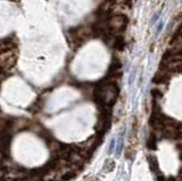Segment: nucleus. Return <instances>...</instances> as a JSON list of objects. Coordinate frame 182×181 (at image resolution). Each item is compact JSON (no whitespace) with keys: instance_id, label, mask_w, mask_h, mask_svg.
Segmentation results:
<instances>
[{"instance_id":"1","label":"nucleus","mask_w":182,"mask_h":181,"mask_svg":"<svg viewBox=\"0 0 182 181\" xmlns=\"http://www.w3.org/2000/svg\"><path fill=\"white\" fill-rule=\"evenodd\" d=\"M148 162H149V165H150L151 171L154 173H156L157 175L160 174L159 172V167H158V163H157V159L154 157V156H148Z\"/></svg>"},{"instance_id":"2","label":"nucleus","mask_w":182,"mask_h":181,"mask_svg":"<svg viewBox=\"0 0 182 181\" xmlns=\"http://www.w3.org/2000/svg\"><path fill=\"white\" fill-rule=\"evenodd\" d=\"M135 154H137V150H135V147L133 145H130V146H127V149H125V157L127 159H130V161H132L133 158H135Z\"/></svg>"},{"instance_id":"3","label":"nucleus","mask_w":182,"mask_h":181,"mask_svg":"<svg viewBox=\"0 0 182 181\" xmlns=\"http://www.w3.org/2000/svg\"><path fill=\"white\" fill-rule=\"evenodd\" d=\"M124 39H123V37H116V39H115V42H114V48L115 49H117V50H122L123 48H124Z\"/></svg>"},{"instance_id":"4","label":"nucleus","mask_w":182,"mask_h":181,"mask_svg":"<svg viewBox=\"0 0 182 181\" xmlns=\"http://www.w3.org/2000/svg\"><path fill=\"white\" fill-rule=\"evenodd\" d=\"M147 147L149 149H156V136L155 134H150V137L147 141Z\"/></svg>"},{"instance_id":"5","label":"nucleus","mask_w":182,"mask_h":181,"mask_svg":"<svg viewBox=\"0 0 182 181\" xmlns=\"http://www.w3.org/2000/svg\"><path fill=\"white\" fill-rule=\"evenodd\" d=\"M114 169H115V162H114L113 159H108V161L105 162V166H104V170H105V171L111 172Z\"/></svg>"},{"instance_id":"6","label":"nucleus","mask_w":182,"mask_h":181,"mask_svg":"<svg viewBox=\"0 0 182 181\" xmlns=\"http://www.w3.org/2000/svg\"><path fill=\"white\" fill-rule=\"evenodd\" d=\"M74 172H67V173H65L62 177V179H63L64 181H67V180H70V179H72V178H74Z\"/></svg>"},{"instance_id":"7","label":"nucleus","mask_w":182,"mask_h":181,"mask_svg":"<svg viewBox=\"0 0 182 181\" xmlns=\"http://www.w3.org/2000/svg\"><path fill=\"white\" fill-rule=\"evenodd\" d=\"M151 94H153L154 98H160V97H163V94H162L159 90H157V89L153 90V91H151Z\"/></svg>"},{"instance_id":"8","label":"nucleus","mask_w":182,"mask_h":181,"mask_svg":"<svg viewBox=\"0 0 182 181\" xmlns=\"http://www.w3.org/2000/svg\"><path fill=\"white\" fill-rule=\"evenodd\" d=\"M157 180L158 181H166V179H165L162 174H159V175H157Z\"/></svg>"},{"instance_id":"9","label":"nucleus","mask_w":182,"mask_h":181,"mask_svg":"<svg viewBox=\"0 0 182 181\" xmlns=\"http://www.w3.org/2000/svg\"><path fill=\"white\" fill-rule=\"evenodd\" d=\"M114 144H115V141L113 140V141L111 142V147H109V153H112V151H113V148H114Z\"/></svg>"},{"instance_id":"10","label":"nucleus","mask_w":182,"mask_h":181,"mask_svg":"<svg viewBox=\"0 0 182 181\" xmlns=\"http://www.w3.org/2000/svg\"><path fill=\"white\" fill-rule=\"evenodd\" d=\"M167 181H176L174 179V178H168V179H167Z\"/></svg>"},{"instance_id":"11","label":"nucleus","mask_w":182,"mask_h":181,"mask_svg":"<svg viewBox=\"0 0 182 181\" xmlns=\"http://www.w3.org/2000/svg\"><path fill=\"white\" fill-rule=\"evenodd\" d=\"M179 177H180V180L182 181V171H180V174H179Z\"/></svg>"}]
</instances>
